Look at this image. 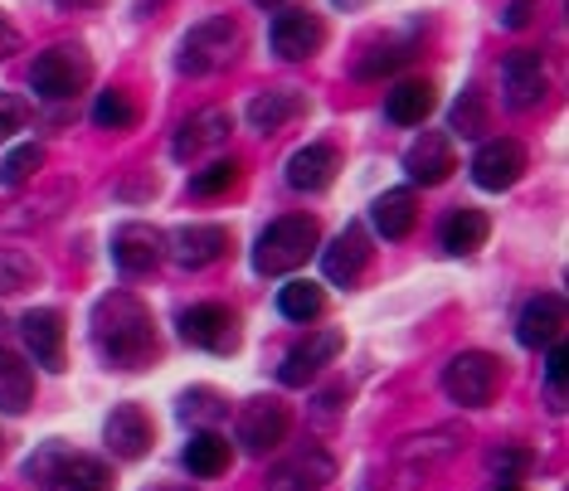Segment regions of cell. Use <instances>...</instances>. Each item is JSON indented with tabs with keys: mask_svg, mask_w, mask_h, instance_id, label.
Masks as SVG:
<instances>
[{
	"mask_svg": "<svg viewBox=\"0 0 569 491\" xmlns=\"http://www.w3.org/2000/svg\"><path fill=\"white\" fill-rule=\"evenodd\" d=\"M93 345L108 365L118 370H141L157 360V327H151V312L141 307V297L132 292H108L98 297L93 307Z\"/></svg>",
	"mask_w": 569,
	"mask_h": 491,
	"instance_id": "6da1fadb",
	"label": "cell"
},
{
	"mask_svg": "<svg viewBox=\"0 0 569 491\" xmlns=\"http://www.w3.org/2000/svg\"><path fill=\"white\" fill-rule=\"evenodd\" d=\"M24 482L44 491H112V468L93 452H73L63 443H44L24 458Z\"/></svg>",
	"mask_w": 569,
	"mask_h": 491,
	"instance_id": "7a4b0ae2",
	"label": "cell"
},
{
	"mask_svg": "<svg viewBox=\"0 0 569 491\" xmlns=\"http://www.w3.org/2000/svg\"><path fill=\"white\" fill-rule=\"evenodd\" d=\"M317 239H321L317 219H307V214L273 219V224H268L263 234H258V243H253V273H263V278L297 273V268L317 253Z\"/></svg>",
	"mask_w": 569,
	"mask_h": 491,
	"instance_id": "3957f363",
	"label": "cell"
},
{
	"mask_svg": "<svg viewBox=\"0 0 569 491\" xmlns=\"http://www.w3.org/2000/svg\"><path fill=\"white\" fill-rule=\"evenodd\" d=\"M234 49H239V24L229 16H210V20H200L186 40H180L176 69L190 73V79H204V73L224 69V63L234 59Z\"/></svg>",
	"mask_w": 569,
	"mask_h": 491,
	"instance_id": "277c9868",
	"label": "cell"
},
{
	"mask_svg": "<svg viewBox=\"0 0 569 491\" xmlns=\"http://www.w3.org/2000/svg\"><path fill=\"white\" fill-rule=\"evenodd\" d=\"M501 390V360L491 351H458L443 365V394L462 409H482Z\"/></svg>",
	"mask_w": 569,
	"mask_h": 491,
	"instance_id": "5b68a950",
	"label": "cell"
},
{
	"mask_svg": "<svg viewBox=\"0 0 569 491\" xmlns=\"http://www.w3.org/2000/svg\"><path fill=\"white\" fill-rule=\"evenodd\" d=\"M30 83H34V93L49 98V102L79 98L83 88L93 83V59H88L79 44H54V49H44V54L34 59Z\"/></svg>",
	"mask_w": 569,
	"mask_h": 491,
	"instance_id": "8992f818",
	"label": "cell"
},
{
	"mask_svg": "<svg viewBox=\"0 0 569 491\" xmlns=\"http://www.w3.org/2000/svg\"><path fill=\"white\" fill-rule=\"evenodd\" d=\"M180 335H186L190 345H200V351H210V355H234L239 345H243L239 317L229 312L224 302H200V307H190V312L180 317Z\"/></svg>",
	"mask_w": 569,
	"mask_h": 491,
	"instance_id": "52a82bcc",
	"label": "cell"
},
{
	"mask_svg": "<svg viewBox=\"0 0 569 491\" xmlns=\"http://www.w3.org/2000/svg\"><path fill=\"white\" fill-rule=\"evenodd\" d=\"M288 429H292V413L273 394H258V399H249V404L239 409V443H243L249 458L273 452L282 438H288Z\"/></svg>",
	"mask_w": 569,
	"mask_h": 491,
	"instance_id": "ba28073f",
	"label": "cell"
},
{
	"mask_svg": "<svg viewBox=\"0 0 569 491\" xmlns=\"http://www.w3.org/2000/svg\"><path fill=\"white\" fill-rule=\"evenodd\" d=\"M565 327H569L565 297L560 292H536L521 307V317H516V341H521L526 351H546V345L565 341Z\"/></svg>",
	"mask_w": 569,
	"mask_h": 491,
	"instance_id": "9c48e42d",
	"label": "cell"
},
{
	"mask_svg": "<svg viewBox=\"0 0 569 491\" xmlns=\"http://www.w3.org/2000/svg\"><path fill=\"white\" fill-rule=\"evenodd\" d=\"M341 345H346V335L336 331V327L317 331V335H307V341H302V345H292L288 360L278 365V380L288 384V390H302V384H312L317 374L327 370L336 355H341Z\"/></svg>",
	"mask_w": 569,
	"mask_h": 491,
	"instance_id": "30bf717a",
	"label": "cell"
},
{
	"mask_svg": "<svg viewBox=\"0 0 569 491\" xmlns=\"http://www.w3.org/2000/svg\"><path fill=\"white\" fill-rule=\"evenodd\" d=\"M102 443H108V452H112V458H122V462L147 458L151 443H157L151 413L141 404H118L108 413V423H102Z\"/></svg>",
	"mask_w": 569,
	"mask_h": 491,
	"instance_id": "8fae6325",
	"label": "cell"
},
{
	"mask_svg": "<svg viewBox=\"0 0 569 491\" xmlns=\"http://www.w3.org/2000/svg\"><path fill=\"white\" fill-rule=\"evenodd\" d=\"M366 268H370V234L360 224H346L341 234L321 249V273H327V282H336V288H356V282L366 278Z\"/></svg>",
	"mask_w": 569,
	"mask_h": 491,
	"instance_id": "7c38bea8",
	"label": "cell"
},
{
	"mask_svg": "<svg viewBox=\"0 0 569 491\" xmlns=\"http://www.w3.org/2000/svg\"><path fill=\"white\" fill-rule=\"evenodd\" d=\"M161 258H166V234L157 224H141V219H132V224H122L118 234H112V263H118L127 278L151 273Z\"/></svg>",
	"mask_w": 569,
	"mask_h": 491,
	"instance_id": "4fadbf2b",
	"label": "cell"
},
{
	"mask_svg": "<svg viewBox=\"0 0 569 491\" xmlns=\"http://www.w3.org/2000/svg\"><path fill=\"white\" fill-rule=\"evenodd\" d=\"M229 229L224 224H186L176 229L171 239H166V253L176 258L180 268H190V273H200V268H214L219 258L229 253Z\"/></svg>",
	"mask_w": 569,
	"mask_h": 491,
	"instance_id": "5bb4252c",
	"label": "cell"
},
{
	"mask_svg": "<svg viewBox=\"0 0 569 491\" xmlns=\"http://www.w3.org/2000/svg\"><path fill=\"white\" fill-rule=\"evenodd\" d=\"M229 132H234V118H229L224 108H200V112H190V118L176 127L171 157L176 161H196V157H204V151L224 147Z\"/></svg>",
	"mask_w": 569,
	"mask_h": 491,
	"instance_id": "9a60e30c",
	"label": "cell"
},
{
	"mask_svg": "<svg viewBox=\"0 0 569 491\" xmlns=\"http://www.w3.org/2000/svg\"><path fill=\"white\" fill-rule=\"evenodd\" d=\"M521 176H526V147L511 137L482 141V151L472 157V180L482 190H511Z\"/></svg>",
	"mask_w": 569,
	"mask_h": 491,
	"instance_id": "2e32d148",
	"label": "cell"
},
{
	"mask_svg": "<svg viewBox=\"0 0 569 491\" xmlns=\"http://www.w3.org/2000/svg\"><path fill=\"white\" fill-rule=\"evenodd\" d=\"M20 335H24V345H30L34 365H44L54 374L63 370V351H69V327H63V312H54V307H34V312H24Z\"/></svg>",
	"mask_w": 569,
	"mask_h": 491,
	"instance_id": "e0dca14e",
	"label": "cell"
},
{
	"mask_svg": "<svg viewBox=\"0 0 569 491\" xmlns=\"http://www.w3.org/2000/svg\"><path fill=\"white\" fill-rule=\"evenodd\" d=\"M268 40H273V54H282V59H312L317 49L327 44V24H321V16H312V10H278Z\"/></svg>",
	"mask_w": 569,
	"mask_h": 491,
	"instance_id": "ac0fdd59",
	"label": "cell"
},
{
	"mask_svg": "<svg viewBox=\"0 0 569 491\" xmlns=\"http://www.w3.org/2000/svg\"><path fill=\"white\" fill-rule=\"evenodd\" d=\"M327 482H336V462L327 448H302L268 472V491H321Z\"/></svg>",
	"mask_w": 569,
	"mask_h": 491,
	"instance_id": "d6986e66",
	"label": "cell"
},
{
	"mask_svg": "<svg viewBox=\"0 0 569 491\" xmlns=\"http://www.w3.org/2000/svg\"><path fill=\"white\" fill-rule=\"evenodd\" d=\"M336 171H341V151H336L331 141H307L302 151H292L288 157V186L302 190V196H321V190H331Z\"/></svg>",
	"mask_w": 569,
	"mask_h": 491,
	"instance_id": "ffe728a7",
	"label": "cell"
},
{
	"mask_svg": "<svg viewBox=\"0 0 569 491\" xmlns=\"http://www.w3.org/2000/svg\"><path fill=\"white\" fill-rule=\"evenodd\" d=\"M501 83H507V102L516 112L536 108V102L546 98V88H550L546 59H540L536 49H516V54L507 59V69H501Z\"/></svg>",
	"mask_w": 569,
	"mask_h": 491,
	"instance_id": "44dd1931",
	"label": "cell"
},
{
	"mask_svg": "<svg viewBox=\"0 0 569 491\" xmlns=\"http://www.w3.org/2000/svg\"><path fill=\"white\" fill-rule=\"evenodd\" d=\"M405 171H409L413 186H443V180L458 171V161H452V141L443 132H423L405 151Z\"/></svg>",
	"mask_w": 569,
	"mask_h": 491,
	"instance_id": "7402d4cb",
	"label": "cell"
},
{
	"mask_svg": "<svg viewBox=\"0 0 569 491\" xmlns=\"http://www.w3.org/2000/svg\"><path fill=\"white\" fill-rule=\"evenodd\" d=\"M302 112H307V98L297 93V88H268V93H258L249 102V127L258 137H273L288 122L302 118Z\"/></svg>",
	"mask_w": 569,
	"mask_h": 491,
	"instance_id": "603a6c76",
	"label": "cell"
},
{
	"mask_svg": "<svg viewBox=\"0 0 569 491\" xmlns=\"http://www.w3.org/2000/svg\"><path fill=\"white\" fill-rule=\"evenodd\" d=\"M438 108V88L429 79H405L385 98V112H390L395 127H423V118Z\"/></svg>",
	"mask_w": 569,
	"mask_h": 491,
	"instance_id": "cb8c5ba5",
	"label": "cell"
},
{
	"mask_svg": "<svg viewBox=\"0 0 569 491\" xmlns=\"http://www.w3.org/2000/svg\"><path fill=\"white\" fill-rule=\"evenodd\" d=\"M438 239H443V249L452 258H468V253H477L491 239V219L482 210H472V204H462V210H452L443 219V234H438Z\"/></svg>",
	"mask_w": 569,
	"mask_h": 491,
	"instance_id": "d4e9b609",
	"label": "cell"
},
{
	"mask_svg": "<svg viewBox=\"0 0 569 491\" xmlns=\"http://www.w3.org/2000/svg\"><path fill=\"white\" fill-rule=\"evenodd\" d=\"M458 448H462V429H433V433L405 438L399 462H405L409 472H429V468H438V462H448Z\"/></svg>",
	"mask_w": 569,
	"mask_h": 491,
	"instance_id": "484cf974",
	"label": "cell"
},
{
	"mask_svg": "<svg viewBox=\"0 0 569 491\" xmlns=\"http://www.w3.org/2000/svg\"><path fill=\"white\" fill-rule=\"evenodd\" d=\"M370 219L385 239H409L413 224H419V200H413V190H385L370 204Z\"/></svg>",
	"mask_w": 569,
	"mask_h": 491,
	"instance_id": "4316f807",
	"label": "cell"
},
{
	"mask_svg": "<svg viewBox=\"0 0 569 491\" xmlns=\"http://www.w3.org/2000/svg\"><path fill=\"white\" fill-rule=\"evenodd\" d=\"M229 458H234V448H229L224 433H214V429L190 433V443H186V472L190 477H219V472H229Z\"/></svg>",
	"mask_w": 569,
	"mask_h": 491,
	"instance_id": "83f0119b",
	"label": "cell"
},
{
	"mask_svg": "<svg viewBox=\"0 0 569 491\" xmlns=\"http://www.w3.org/2000/svg\"><path fill=\"white\" fill-rule=\"evenodd\" d=\"M34 404V370L16 351H0V413H24Z\"/></svg>",
	"mask_w": 569,
	"mask_h": 491,
	"instance_id": "f1b7e54d",
	"label": "cell"
},
{
	"mask_svg": "<svg viewBox=\"0 0 569 491\" xmlns=\"http://www.w3.org/2000/svg\"><path fill=\"white\" fill-rule=\"evenodd\" d=\"M278 312L288 321H317L327 312V292H321L312 278H292L288 288L278 292Z\"/></svg>",
	"mask_w": 569,
	"mask_h": 491,
	"instance_id": "f546056e",
	"label": "cell"
},
{
	"mask_svg": "<svg viewBox=\"0 0 569 491\" xmlns=\"http://www.w3.org/2000/svg\"><path fill=\"white\" fill-rule=\"evenodd\" d=\"M137 118H141V108L127 88H108V93H98V102H93V122L102 132H127V127H137Z\"/></svg>",
	"mask_w": 569,
	"mask_h": 491,
	"instance_id": "4dcf8cb0",
	"label": "cell"
},
{
	"mask_svg": "<svg viewBox=\"0 0 569 491\" xmlns=\"http://www.w3.org/2000/svg\"><path fill=\"white\" fill-rule=\"evenodd\" d=\"M40 278H44V268L34 263V258L24 253V249H0V297L34 288Z\"/></svg>",
	"mask_w": 569,
	"mask_h": 491,
	"instance_id": "1f68e13d",
	"label": "cell"
},
{
	"mask_svg": "<svg viewBox=\"0 0 569 491\" xmlns=\"http://www.w3.org/2000/svg\"><path fill=\"white\" fill-rule=\"evenodd\" d=\"M44 166V147L40 141H24V147H16L6 161H0V186L6 190H20L24 180H34V171Z\"/></svg>",
	"mask_w": 569,
	"mask_h": 491,
	"instance_id": "d6a6232c",
	"label": "cell"
},
{
	"mask_svg": "<svg viewBox=\"0 0 569 491\" xmlns=\"http://www.w3.org/2000/svg\"><path fill=\"white\" fill-rule=\"evenodd\" d=\"M239 176H243V166L234 157H229V161H210L204 171H196L190 190H196L200 200H214V196H229V190L239 186Z\"/></svg>",
	"mask_w": 569,
	"mask_h": 491,
	"instance_id": "836d02e7",
	"label": "cell"
},
{
	"mask_svg": "<svg viewBox=\"0 0 569 491\" xmlns=\"http://www.w3.org/2000/svg\"><path fill=\"white\" fill-rule=\"evenodd\" d=\"M530 468H536V452L521 448V443H501V448L487 452V472L501 477V482H521Z\"/></svg>",
	"mask_w": 569,
	"mask_h": 491,
	"instance_id": "e575fe53",
	"label": "cell"
},
{
	"mask_svg": "<svg viewBox=\"0 0 569 491\" xmlns=\"http://www.w3.org/2000/svg\"><path fill=\"white\" fill-rule=\"evenodd\" d=\"M229 413V404H224V394H214V390H186L180 394V419L186 423H219Z\"/></svg>",
	"mask_w": 569,
	"mask_h": 491,
	"instance_id": "d590c367",
	"label": "cell"
},
{
	"mask_svg": "<svg viewBox=\"0 0 569 491\" xmlns=\"http://www.w3.org/2000/svg\"><path fill=\"white\" fill-rule=\"evenodd\" d=\"M452 132L458 137H482L487 132V102L477 88H468L458 102H452Z\"/></svg>",
	"mask_w": 569,
	"mask_h": 491,
	"instance_id": "8d00e7d4",
	"label": "cell"
},
{
	"mask_svg": "<svg viewBox=\"0 0 569 491\" xmlns=\"http://www.w3.org/2000/svg\"><path fill=\"white\" fill-rule=\"evenodd\" d=\"M405 59H409L405 44H375V49H366V59L356 63V79H385V73H395Z\"/></svg>",
	"mask_w": 569,
	"mask_h": 491,
	"instance_id": "74e56055",
	"label": "cell"
},
{
	"mask_svg": "<svg viewBox=\"0 0 569 491\" xmlns=\"http://www.w3.org/2000/svg\"><path fill=\"white\" fill-rule=\"evenodd\" d=\"M24 122H30V102H24L20 93H0V141H6L10 132H20Z\"/></svg>",
	"mask_w": 569,
	"mask_h": 491,
	"instance_id": "f35d334b",
	"label": "cell"
},
{
	"mask_svg": "<svg viewBox=\"0 0 569 491\" xmlns=\"http://www.w3.org/2000/svg\"><path fill=\"white\" fill-rule=\"evenodd\" d=\"M546 380H550V390H555V399H565V370H569V351H565V341H555V345H546Z\"/></svg>",
	"mask_w": 569,
	"mask_h": 491,
	"instance_id": "ab89813d",
	"label": "cell"
},
{
	"mask_svg": "<svg viewBox=\"0 0 569 491\" xmlns=\"http://www.w3.org/2000/svg\"><path fill=\"white\" fill-rule=\"evenodd\" d=\"M536 10H540V0H511V6L501 10V24H507V30H526V24L536 20Z\"/></svg>",
	"mask_w": 569,
	"mask_h": 491,
	"instance_id": "60d3db41",
	"label": "cell"
},
{
	"mask_svg": "<svg viewBox=\"0 0 569 491\" xmlns=\"http://www.w3.org/2000/svg\"><path fill=\"white\" fill-rule=\"evenodd\" d=\"M20 49V34H16V24H10L6 16H0V59H10Z\"/></svg>",
	"mask_w": 569,
	"mask_h": 491,
	"instance_id": "b9f144b4",
	"label": "cell"
},
{
	"mask_svg": "<svg viewBox=\"0 0 569 491\" xmlns=\"http://www.w3.org/2000/svg\"><path fill=\"white\" fill-rule=\"evenodd\" d=\"M147 196H157V180H151V176H141V180H132V186H122V200H147Z\"/></svg>",
	"mask_w": 569,
	"mask_h": 491,
	"instance_id": "7bdbcfd3",
	"label": "cell"
},
{
	"mask_svg": "<svg viewBox=\"0 0 569 491\" xmlns=\"http://www.w3.org/2000/svg\"><path fill=\"white\" fill-rule=\"evenodd\" d=\"M331 6H341V10H360L366 0H331Z\"/></svg>",
	"mask_w": 569,
	"mask_h": 491,
	"instance_id": "ee69618b",
	"label": "cell"
},
{
	"mask_svg": "<svg viewBox=\"0 0 569 491\" xmlns=\"http://www.w3.org/2000/svg\"><path fill=\"white\" fill-rule=\"evenodd\" d=\"M253 6H258V10H278L282 0H253Z\"/></svg>",
	"mask_w": 569,
	"mask_h": 491,
	"instance_id": "f6af8a7d",
	"label": "cell"
},
{
	"mask_svg": "<svg viewBox=\"0 0 569 491\" xmlns=\"http://www.w3.org/2000/svg\"><path fill=\"white\" fill-rule=\"evenodd\" d=\"M491 491H526V487H516V482H497V487H491Z\"/></svg>",
	"mask_w": 569,
	"mask_h": 491,
	"instance_id": "bcb514c9",
	"label": "cell"
},
{
	"mask_svg": "<svg viewBox=\"0 0 569 491\" xmlns=\"http://www.w3.org/2000/svg\"><path fill=\"white\" fill-rule=\"evenodd\" d=\"M63 6H98V0H63Z\"/></svg>",
	"mask_w": 569,
	"mask_h": 491,
	"instance_id": "7dc6e473",
	"label": "cell"
},
{
	"mask_svg": "<svg viewBox=\"0 0 569 491\" xmlns=\"http://www.w3.org/2000/svg\"><path fill=\"white\" fill-rule=\"evenodd\" d=\"M166 491H190V487H166Z\"/></svg>",
	"mask_w": 569,
	"mask_h": 491,
	"instance_id": "c3c4849f",
	"label": "cell"
},
{
	"mask_svg": "<svg viewBox=\"0 0 569 491\" xmlns=\"http://www.w3.org/2000/svg\"><path fill=\"white\" fill-rule=\"evenodd\" d=\"M0 443H6V438H0Z\"/></svg>",
	"mask_w": 569,
	"mask_h": 491,
	"instance_id": "681fc988",
	"label": "cell"
}]
</instances>
